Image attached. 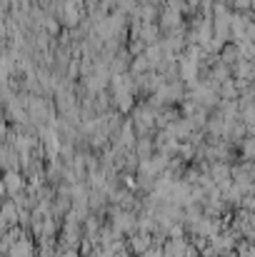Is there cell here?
Masks as SVG:
<instances>
[{
  "instance_id": "cell-1",
  "label": "cell",
  "mask_w": 255,
  "mask_h": 257,
  "mask_svg": "<svg viewBox=\"0 0 255 257\" xmlns=\"http://www.w3.org/2000/svg\"><path fill=\"white\" fill-rule=\"evenodd\" d=\"M128 245H130V250L135 252V255H140V252H145L150 245H153V237H150V232H145V230H140V232H130V237H128Z\"/></svg>"
},
{
  "instance_id": "cell-2",
  "label": "cell",
  "mask_w": 255,
  "mask_h": 257,
  "mask_svg": "<svg viewBox=\"0 0 255 257\" xmlns=\"http://www.w3.org/2000/svg\"><path fill=\"white\" fill-rule=\"evenodd\" d=\"M5 185H8V195H10V197L20 192V177H18V175H13V172H10V175L5 177Z\"/></svg>"
}]
</instances>
